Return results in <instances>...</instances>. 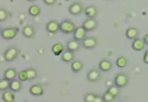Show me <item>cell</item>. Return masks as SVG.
Segmentation results:
<instances>
[{"instance_id": "6da1fadb", "label": "cell", "mask_w": 148, "mask_h": 102, "mask_svg": "<svg viewBox=\"0 0 148 102\" xmlns=\"http://www.w3.org/2000/svg\"><path fill=\"white\" fill-rule=\"evenodd\" d=\"M19 55V50L16 47H9L3 52V59L5 62L14 61Z\"/></svg>"}, {"instance_id": "7a4b0ae2", "label": "cell", "mask_w": 148, "mask_h": 102, "mask_svg": "<svg viewBox=\"0 0 148 102\" xmlns=\"http://www.w3.org/2000/svg\"><path fill=\"white\" fill-rule=\"evenodd\" d=\"M76 29V24L69 19H64L60 23V31L64 33H72Z\"/></svg>"}, {"instance_id": "3957f363", "label": "cell", "mask_w": 148, "mask_h": 102, "mask_svg": "<svg viewBox=\"0 0 148 102\" xmlns=\"http://www.w3.org/2000/svg\"><path fill=\"white\" fill-rule=\"evenodd\" d=\"M130 82V78L125 73H119L115 75L114 83L115 86L119 88H123L126 86Z\"/></svg>"}, {"instance_id": "277c9868", "label": "cell", "mask_w": 148, "mask_h": 102, "mask_svg": "<svg viewBox=\"0 0 148 102\" xmlns=\"http://www.w3.org/2000/svg\"><path fill=\"white\" fill-rule=\"evenodd\" d=\"M18 32V29L16 27H7L1 31V35L3 39L6 40L14 39Z\"/></svg>"}, {"instance_id": "5b68a950", "label": "cell", "mask_w": 148, "mask_h": 102, "mask_svg": "<svg viewBox=\"0 0 148 102\" xmlns=\"http://www.w3.org/2000/svg\"><path fill=\"white\" fill-rule=\"evenodd\" d=\"M98 26V22L97 20L94 19V18H88L83 22L82 27L84 28L85 31H94Z\"/></svg>"}, {"instance_id": "8992f818", "label": "cell", "mask_w": 148, "mask_h": 102, "mask_svg": "<svg viewBox=\"0 0 148 102\" xmlns=\"http://www.w3.org/2000/svg\"><path fill=\"white\" fill-rule=\"evenodd\" d=\"M98 41L94 36L86 37L82 40V46L86 49H93L97 47Z\"/></svg>"}, {"instance_id": "52a82bcc", "label": "cell", "mask_w": 148, "mask_h": 102, "mask_svg": "<svg viewBox=\"0 0 148 102\" xmlns=\"http://www.w3.org/2000/svg\"><path fill=\"white\" fill-rule=\"evenodd\" d=\"M102 73L96 69H92L87 73V79L92 82H96L99 81L102 78Z\"/></svg>"}, {"instance_id": "ba28073f", "label": "cell", "mask_w": 148, "mask_h": 102, "mask_svg": "<svg viewBox=\"0 0 148 102\" xmlns=\"http://www.w3.org/2000/svg\"><path fill=\"white\" fill-rule=\"evenodd\" d=\"M83 11V5L79 2L73 3L68 7V12L72 15L77 16L81 14Z\"/></svg>"}, {"instance_id": "9c48e42d", "label": "cell", "mask_w": 148, "mask_h": 102, "mask_svg": "<svg viewBox=\"0 0 148 102\" xmlns=\"http://www.w3.org/2000/svg\"><path fill=\"white\" fill-rule=\"evenodd\" d=\"M36 34V31L35 28L30 24H27L23 28L22 35L25 38H32L35 36Z\"/></svg>"}, {"instance_id": "30bf717a", "label": "cell", "mask_w": 148, "mask_h": 102, "mask_svg": "<svg viewBox=\"0 0 148 102\" xmlns=\"http://www.w3.org/2000/svg\"><path fill=\"white\" fill-rule=\"evenodd\" d=\"M46 30L49 33L54 34L60 31V23L56 20H51L46 24Z\"/></svg>"}, {"instance_id": "8fae6325", "label": "cell", "mask_w": 148, "mask_h": 102, "mask_svg": "<svg viewBox=\"0 0 148 102\" xmlns=\"http://www.w3.org/2000/svg\"><path fill=\"white\" fill-rule=\"evenodd\" d=\"M87 31H85L84 28L82 26L81 27H76L75 31L73 32L74 39L78 41H82L83 39L85 38L87 36Z\"/></svg>"}, {"instance_id": "7c38bea8", "label": "cell", "mask_w": 148, "mask_h": 102, "mask_svg": "<svg viewBox=\"0 0 148 102\" xmlns=\"http://www.w3.org/2000/svg\"><path fill=\"white\" fill-rule=\"evenodd\" d=\"M66 48H67L68 50L71 51V52H77L81 49V44L79 42V41L73 39L66 43Z\"/></svg>"}, {"instance_id": "4fadbf2b", "label": "cell", "mask_w": 148, "mask_h": 102, "mask_svg": "<svg viewBox=\"0 0 148 102\" xmlns=\"http://www.w3.org/2000/svg\"><path fill=\"white\" fill-rule=\"evenodd\" d=\"M29 92L30 94L34 96H36V97H39V96H42L44 94V88H43L42 86L40 84H35L32 85L29 88Z\"/></svg>"}, {"instance_id": "5bb4252c", "label": "cell", "mask_w": 148, "mask_h": 102, "mask_svg": "<svg viewBox=\"0 0 148 102\" xmlns=\"http://www.w3.org/2000/svg\"><path fill=\"white\" fill-rule=\"evenodd\" d=\"M98 67L100 70L104 72H107V71H111L113 68V63L111 61L107 59H103L100 61L98 64Z\"/></svg>"}, {"instance_id": "9a60e30c", "label": "cell", "mask_w": 148, "mask_h": 102, "mask_svg": "<svg viewBox=\"0 0 148 102\" xmlns=\"http://www.w3.org/2000/svg\"><path fill=\"white\" fill-rule=\"evenodd\" d=\"M9 88L12 92H20L23 88L22 82L19 80H16V79L10 81Z\"/></svg>"}, {"instance_id": "2e32d148", "label": "cell", "mask_w": 148, "mask_h": 102, "mask_svg": "<svg viewBox=\"0 0 148 102\" xmlns=\"http://www.w3.org/2000/svg\"><path fill=\"white\" fill-rule=\"evenodd\" d=\"M139 30L136 27H129L126 31V37L129 39L137 38L139 35Z\"/></svg>"}, {"instance_id": "e0dca14e", "label": "cell", "mask_w": 148, "mask_h": 102, "mask_svg": "<svg viewBox=\"0 0 148 102\" xmlns=\"http://www.w3.org/2000/svg\"><path fill=\"white\" fill-rule=\"evenodd\" d=\"M75 55L73 52L67 50L66 51V52H62V56H61V59H62V61H64V63H68L73 62L74 61V59H75Z\"/></svg>"}, {"instance_id": "ac0fdd59", "label": "cell", "mask_w": 148, "mask_h": 102, "mask_svg": "<svg viewBox=\"0 0 148 102\" xmlns=\"http://www.w3.org/2000/svg\"><path fill=\"white\" fill-rule=\"evenodd\" d=\"M16 76L17 71L14 68H8V69H5L3 73V78L9 81L14 80Z\"/></svg>"}, {"instance_id": "d6986e66", "label": "cell", "mask_w": 148, "mask_h": 102, "mask_svg": "<svg viewBox=\"0 0 148 102\" xmlns=\"http://www.w3.org/2000/svg\"><path fill=\"white\" fill-rule=\"evenodd\" d=\"M134 40L132 44V47L135 51H142L145 47V44L143 39L139 38L134 39Z\"/></svg>"}, {"instance_id": "ffe728a7", "label": "cell", "mask_w": 148, "mask_h": 102, "mask_svg": "<svg viewBox=\"0 0 148 102\" xmlns=\"http://www.w3.org/2000/svg\"><path fill=\"white\" fill-rule=\"evenodd\" d=\"M85 14L88 18H94L98 15V10L94 5H90L85 9Z\"/></svg>"}, {"instance_id": "44dd1931", "label": "cell", "mask_w": 148, "mask_h": 102, "mask_svg": "<svg viewBox=\"0 0 148 102\" xmlns=\"http://www.w3.org/2000/svg\"><path fill=\"white\" fill-rule=\"evenodd\" d=\"M64 50V46L62 43L59 42L56 43L53 45L52 48H51V51L53 53L54 55L56 56H59L60 54H62L63 51Z\"/></svg>"}, {"instance_id": "7402d4cb", "label": "cell", "mask_w": 148, "mask_h": 102, "mask_svg": "<svg viewBox=\"0 0 148 102\" xmlns=\"http://www.w3.org/2000/svg\"><path fill=\"white\" fill-rule=\"evenodd\" d=\"M1 99L3 101L5 102H12L14 101L15 100V95L14 92L12 90H6L4 92H3L2 96H1Z\"/></svg>"}, {"instance_id": "603a6c76", "label": "cell", "mask_w": 148, "mask_h": 102, "mask_svg": "<svg viewBox=\"0 0 148 102\" xmlns=\"http://www.w3.org/2000/svg\"><path fill=\"white\" fill-rule=\"evenodd\" d=\"M28 13L32 16H38L41 14V8L38 5H30L28 9Z\"/></svg>"}, {"instance_id": "cb8c5ba5", "label": "cell", "mask_w": 148, "mask_h": 102, "mask_svg": "<svg viewBox=\"0 0 148 102\" xmlns=\"http://www.w3.org/2000/svg\"><path fill=\"white\" fill-rule=\"evenodd\" d=\"M83 63L81 61H75L71 64V69L74 72H79L83 69Z\"/></svg>"}, {"instance_id": "d4e9b609", "label": "cell", "mask_w": 148, "mask_h": 102, "mask_svg": "<svg viewBox=\"0 0 148 102\" xmlns=\"http://www.w3.org/2000/svg\"><path fill=\"white\" fill-rule=\"evenodd\" d=\"M27 73V78L28 80L32 81L36 80L38 77V71L34 68H28L26 69Z\"/></svg>"}, {"instance_id": "484cf974", "label": "cell", "mask_w": 148, "mask_h": 102, "mask_svg": "<svg viewBox=\"0 0 148 102\" xmlns=\"http://www.w3.org/2000/svg\"><path fill=\"white\" fill-rule=\"evenodd\" d=\"M116 65L119 68H124L128 65V60L124 56H119L116 60Z\"/></svg>"}, {"instance_id": "4316f807", "label": "cell", "mask_w": 148, "mask_h": 102, "mask_svg": "<svg viewBox=\"0 0 148 102\" xmlns=\"http://www.w3.org/2000/svg\"><path fill=\"white\" fill-rule=\"evenodd\" d=\"M107 92H109V93H111L112 95L114 96L115 97H118L120 93V90H119V87H117L115 85H111L110 86L107 90Z\"/></svg>"}, {"instance_id": "83f0119b", "label": "cell", "mask_w": 148, "mask_h": 102, "mask_svg": "<svg viewBox=\"0 0 148 102\" xmlns=\"http://www.w3.org/2000/svg\"><path fill=\"white\" fill-rule=\"evenodd\" d=\"M10 81L6 79H0V91H5L9 88Z\"/></svg>"}, {"instance_id": "f1b7e54d", "label": "cell", "mask_w": 148, "mask_h": 102, "mask_svg": "<svg viewBox=\"0 0 148 102\" xmlns=\"http://www.w3.org/2000/svg\"><path fill=\"white\" fill-rule=\"evenodd\" d=\"M9 17V12L6 9L0 8V22H4Z\"/></svg>"}, {"instance_id": "f546056e", "label": "cell", "mask_w": 148, "mask_h": 102, "mask_svg": "<svg viewBox=\"0 0 148 102\" xmlns=\"http://www.w3.org/2000/svg\"><path fill=\"white\" fill-rule=\"evenodd\" d=\"M102 101H107V102H111L113 101L115 99V97L113 95H112L111 93H109V92L106 91L104 92V94L102 95Z\"/></svg>"}, {"instance_id": "4dcf8cb0", "label": "cell", "mask_w": 148, "mask_h": 102, "mask_svg": "<svg viewBox=\"0 0 148 102\" xmlns=\"http://www.w3.org/2000/svg\"><path fill=\"white\" fill-rule=\"evenodd\" d=\"M96 94L92 93V92H88L84 95V101L85 102H94L95 97H96Z\"/></svg>"}, {"instance_id": "1f68e13d", "label": "cell", "mask_w": 148, "mask_h": 102, "mask_svg": "<svg viewBox=\"0 0 148 102\" xmlns=\"http://www.w3.org/2000/svg\"><path fill=\"white\" fill-rule=\"evenodd\" d=\"M18 80L21 82H25V81L28 80L27 78V71H26V69H23V70H21L18 74Z\"/></svg>"}, {"instance_id": "d6a6232c", "label": "cell", "mask_w": 148, "mask_h": 102, "mask_svg": "<svg viewBox=\"0 0 148 102\" xmlns=\"http://www.w3.org/2000/svg\"><path fill=\"white\" fill-rule=\"evenodd\" d=\"M43 1L47 5H53L56 3L57 0H43Z\"/></svg>"}, {"instance_id": "836d02e7", "label": "cell", "mask_w": 148, "mask_h": 102, "mask_svg": "<svg viewBox=\"0 0 148 102\" xmlns=\"http://www.w3.org/2000/svg\"><path fill=\"white\" fill-rule=\"evenodd\" d=\"M143 62L145 64H148V52L147 50L145 51V53L143 56Z\"/></svg>"}, {"instance_id": "e575fe53", "label": "cell", "mask_w": 148, "mask_h": 102, "mask_svg": "<svg viewBox=\"0 0 148 102\" xmlns=\"http://www.w3.org/2000/svg\"><path fill=\"white\" fill-rule=\"evenodd\" d=\"M102 101H102V97H100V96L98 95H96L94 99V102H102Z\"/></svg>"}, {"instance_id": "d590c367", "label": "cell", "mask_w": 148, "mask_h": 102, "mask_svg": "<svg viewBox=\"0 0 148 102\" xmlns=\"http://www.w3.org/2000/svg\"><path fill=\"white\" fill-rule=\"evenodd\" d=\"M143 40L146 45L148 44V34H145V35H144Z\"/></svg>"}, {"instance_id": "8d00e7d4", "label": "cell", "mask_w": 148, "mask_h": 102, "mask_svg": "<svg viewBox=\"0 0 148 102\" xmlns=\"http://www.w3.org/2000/svg\"><path fill=\"white\" fill-rule=\"evenodd\" d=\"M27 1H29V2H34V1H36V0H27Z\"/></svg>"}, {"instance_id": "74e56055", "label": "cell", "mask_w": 148, "mask_h": 102, "mask_svg": "<svg viewBox=\"0 0 148 102\" xmlns=\"http://www.w3.org/2000/svg\"><path fill=\"white\" fill-rule=\"evenodd\" d=\"M1 26H0V33H1Z\"/></svg>"}, {"instance_id": "f35d334b", "label": "cell", "mask_w": 148, "mask_h": 102, "mask_svg": "<svg viewBox=\"0 0 148 102\" xmlns=\"http://www.w3.org/2000/svg\"><path fill=\"white\" fill-rule=\"evenodd\" d=\"M107 1H108V0H107Z\"/></svg>"}]
</instances>
